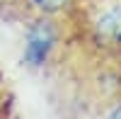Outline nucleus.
I'll list each match as a JSON object with an SVG mask.
<instances>
[{"mask_svg": "<svg viewBox=\"0 0 121 119\" xmlns=\"http://www.w3.org/2000/svg\"><path fill=\"white\" fill-rule=\"evenodd\" d=\"M56 24H58L56 17H39L29 27V37L24 44V61L32 68L44 66L51 56V51L56 49V44L60 41V32Z\"/></svg>", "mask_w": 121, "mask_h": 119, "instance_id": "f03ea898", "label": "nucleus"}, {"mask_svg": "<svg viewBox=\"0 0 121 119\" xmlns=\"http://www.w3.org/2000/svg\"><path fill=\"white\" fill-rule=\"evenodd\" d=\"M73 12L95 44H121V0H78Z\"/></svg>", "mask_w": 121, "mask_h": 119, "instance_id": "f257e3e1", "label": "nucleus"}, {"mask_svg": "<svg viewBox=\"0 0 121 119\" xmlns=\"http://www.w3.org/2000/svg\"><path fill=\"white\" fill-rule=\"evenodd\" d=\"M104 119H121V102H119V105H116V107H114V110L109 112Z\"/></svg>", "mask_w": 121, "mask_h": 119, "instance_id": "20e7f679", "label": "nucleus"}, {"mask_svg": "<svg viewBox=\"0 0 121 119\" xmlns=\"http://www.w3.org/2000/svg\"><path fill=\"white\" fill-rule=\"evenodd\" d=\"M78 0H19L22 12H27V17L39 19V17H60L73 12Z\"/></svg>", "mask_w": 121, "mask_h": 119, "instance_id": "7ed1b4c3", "label": "nucleus"}]
</instances>
